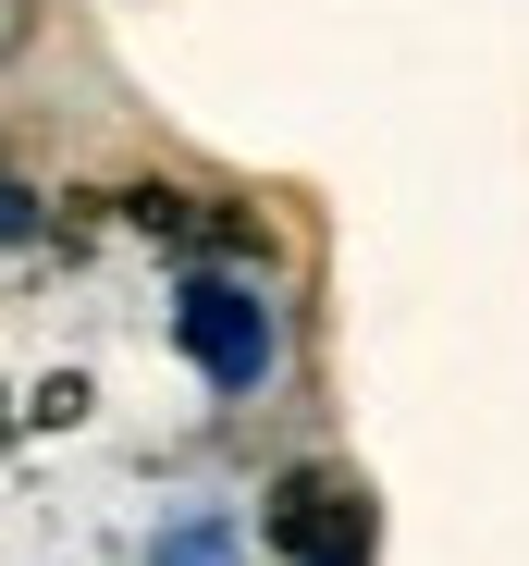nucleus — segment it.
I'll list each match as a JSON object with an SVG mask.
<instances>
[{"label":"nucleus","instance_id":"nucleus-1","mask_svg":"<svg viewBox=\"0 0 529 566\" xmlns=\"http://www.w3.org/2000/svg\"><path fill=\"white\" fill-rule=\"evenodd\" d=\"M186 345L210 357V382H272V308L234 296V283H186Z\"/></svg>","mask_w":529,"mask_h":566},{"label":"nucleus","instance_id":"nucleus-2","mask_svg":"<svg viewBox=\"0 0 529 566\" xmlns=\"http://www.w3.org/2000/svg\"><path fill=\"white\" fill-rule=\"evenodd\" d=\"M160 566H234V554H222V530L198 517V530H172V542H160Z\"/></svg>","mask_w":529,"mask_h":566},{"label":"nucleus","instance_id":"nucleus-3","mask_svg":"<svg viewBox=\"0 0 529 566\" xmlns=\"http://www.w3.org/2000/svg\"><path fill=\"white\" fill-rule=\"evenodd\" d=\"M0 222H13V210H0Z\"/></svg>","mask_w":529,"mask_h":566}]
</instances>
